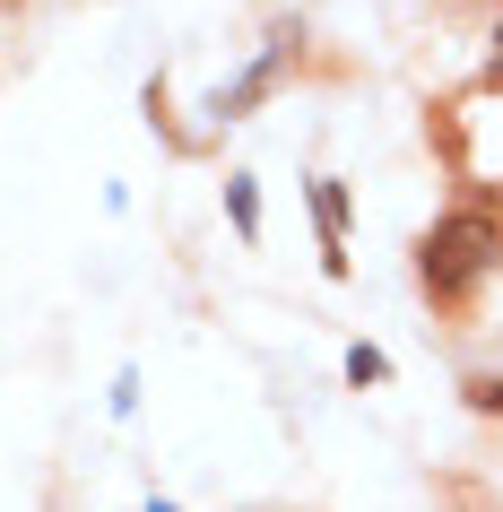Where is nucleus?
<instances>
[{
  "instance_id": "nucleus-1",
  "label": "nucleus",
  "mask_w": 503,
  "mask_h": 512,
  "mask_svg": "<svg viewBox=\"0 0 503 512\" xmlns=\"http://www.w3.org/2000/svg\"><path fill=\"white\" fill-rule=\"evenodd\" d=\"M495 261H503V217H486V209L434 217L417 243V278H425V296H443V304H460Z\"/></svg>"
},
{
  "instance_id": "nucleus-2",
  "label": "nucleus",
  "mask_w": 503,
  "mask_h": 512,
  "mask_svg": "<svg viewBox=\"0 0 503 512\" xmlns=\"http://www.w3.org/2000/svg\"><path fill=\"white\" fill-rule=\"evenodd\" d=\"M313 217H321V261H330V278H339L347 270V191L330 183V174L313 183Z\"/></svg>"
},
{
  "instance_id": "nucleus-3",
  "label": "nucleus",
  "mask_w": 503,
  "mask_h": 512,
  "mask_svg": "<svg viewBox=\"0 0 503 512\" xmlns=\"http://www.w3.org/2000/svg\"><path fill=\"white\" fill-rule=\"evenodd\" d=\"M226 209H235L243 235H261V191H252V174H235V183H226Z\"/></svg>"
},
{
  "instance_id": "nucleus-4",
  "label": "nucleus",
  "mask_w": 503,
  "mask_h": 512,
  "mask_svg": "<svg viewBox=\"0 0 503 512\" xmlns=\"http://www.w3.org/2000/svg\"><path fill=\"white\" fill-rule=\"evenodd\" d=\"M347 382L365 391V382H391V356L382 348H347Z\"/></svg>"
},
{
  "instance_id": "nucleus-5",
  "label": "nucleus",
  "mask_w": 503,
  "mask_h": 512,
  "mask_svg": "<svg viewBox=\"0 0 503 512\" xmlns=\"http://www.w3.org/2000/svg\"><path fill=\"white\" fill-rule=\"evenodd\" d=\"M469 408H486V417H495V408H503V382H495V374H477V382H469Z\"/></svg>"
},
{
  "instance_id": "nucleus-6",
  "label": "nucleus",
  "mask_w": 503,
  "mask_h": 512,
  "mask_svg": "<svg viewBox=\"0 0 503 512\" xmlns=\"http://www.w3.org/2000/svg\"><path fill=\"white\" fill-rule=\"evenodd\" d=\"M486 79L503 87V18H495V53H486Z\"/></svg>"
}]
</instances>
